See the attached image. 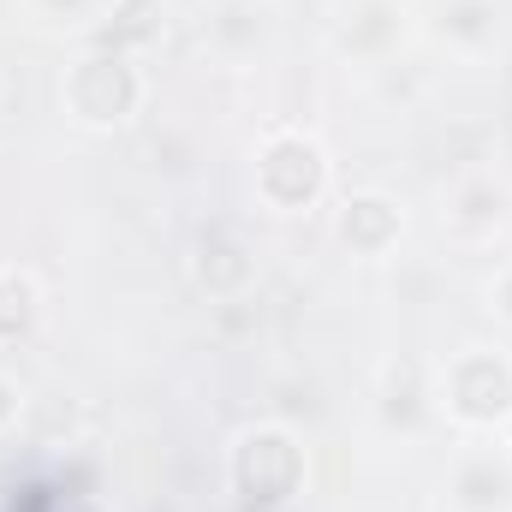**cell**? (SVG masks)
<instances>
[{
	"instance_id": "obj_1",
	"label": "cell",
	"mask_w": 512,
	"mask_h": 512,
	"mask_svg": "<svg viewBox=\"0 0 512 512\" xmlns=\"http://www.w3.org/2000/svg\"><path fill=\"white\" fill-rule=\"evenodd\" d=\"M435 405L477 435H501L512 417V358L495 346H465L435 370Z\"/></svg>"
},
{
	"instance_id": "obj_2",
	"label": "cell",
	"mask_w": 512,
	"mask_h": 512,
	"mask_svg": "<svg viewBox=\"0 0 512 512\" xmlns=\"http://www.w3.org/2000/svg\"><path fill=\"white\" fill-rule=\"evenodd\" d=\"M143 90H149V84H143V72H137L131 54L90 48V54H78V60L66 66V78H60V108H66L72 126L114 131L143 108Z\"/></svg>"
},
{
	"instance_id": "obj_3",
	"label": "cell",
	"mask_w": 512,
	"mask_h": 512,
	"mask_svg": "<svg viewBox=\"0 0 512 512\" xmlns=\"http://www.w3.org/2000/svg\"><path fill=\"white\" fill-rule=\"evenodd\" d=\"M328 179H334V161H328L322 137H310L298 126H280L262 137V149H256V197H262V209L310 215L328 197Z\"/></svg>"
},
{
	"instance_id": "obj_4",
	"label": "cell",
	"mask_w": 512,
	"mask_h": 512,
	"mask_svg": "<svg viewBox=\"0 0 512 512\" xmlns=\"http://www.w3.org/2000/svg\"><path fill=\"white\" fill-rule=\"evenodd\" d=\"M227 477H233L239 501H251V507H286L304 489V447L280 423H251L233 441V453H227Z\"/></svg>"
},
{
	"instance_id": "obj_5",
	"label": "cell",
	"mask_w": 512,
	"mask_h": 512,
	"mask_svg": "<svg viewBox=\"0 0 512 512\" xmlns=\"http://www.w3.org/2000/svg\"><path fill=\"white\" fill-rule=\"evenodd\" d=\"M507 215H512V185L501 173H489V167L453 179V191H447V203H441V227H447L459 245H489V239L507 227Z\"/></svg>"
},
{
	"instance_id": "obj_6",
	"label": "cell",
	"mask_w": 512,
	"mask_h": 512,
	"mask_svg": "<svg viewBox=\"0 0 512 512\" xmlns=\"http://www.w3.org/2000/svg\"><path fill=\"white\" fill-rule=\"evenodd\" d=\"M447 507L453 512H507L512 507V459L507 447H471L447 471Z\"/></svg>"
},
{
	"instance_id": "obj_7",
	"label": "cell",
	"mask_w": 512,
	"mask_h": 512,
	"mask_svg": "<svg viewBox=\"0 0 512 512\" xmlns=\"http://www.w3.org/2000/svg\"><path fill=\"white\" fill-rule=\"evenodd\" d=\"M334 233L352 256H387L405 233V209L387 191H352L340 203V215H334Z\"/></svg>"
},
{
	"instance_id": "obj_8",
	"label": "cell",
	"mask_w": 512,
	"mask_h": 512,
	"mask_svg": "<svg viewBox=\"0 0 512 512\" xmlns=\"http://www.w3.org/2000/svg\"><path fill=\"white\" fill-rule=\"evenodd\" d=\"M405 18L411 6L405 0H352L334 24V48L346 60H382L387 48L405 36Z\"/></svg>"
},
{
	"instance_id": "obj_9",
	"label": "cell",
	"mask_w": 512,
	"mask_h": 512,
	"mask_svg": "<svg viewBox=\"0 0 512 512\" xmlns=\"http://www.w3.org/2000/svg\"><path fill=\"white\" fill-rule=\"evenodd\" d=\"M191 280H197L209 298L233 304V298H245V292H251L256 262H251V251H245L233 233H203V239H197V251H191Z\"/></svg>"
},
{
	"instance_id": "obj_10",
	"label": "cell",
	"mask_w": 512,
	"mask_h": 512,
	"mask_svg": "<svg viewBox=\"0 0 512 512\" xmlns=\"http://www.w3.org/2000/svg\"><path fill=\"white\" fill-rule=\"evenodd\" d=\"M161 30H167L161 0H108V12L96 24V48H114V54H131L137 60L143 48L161 42Z\"/></svg>"
},
{
	"instance_id": "obj_11",
	"label": "cell",
	"mask_w": 512,
	"mask_h": 512,
	"mask_svg": "<svg viewBox=\"0 0 512 512\" xmlns=\"http://www.w3.org/2000/svg\"><path fill=\"white\" fill-rule=\"evenodd\" d=\"M376 405H382L387 429H417L423 411L435 405V376H423L411 358H393V364L382 370V393H376Z\"/></svg>"
},
{
	"instance_id": "obj_12",
	"label": "cell",
	"mask_w": 512,
	"mask_h": 512,
	"mask_svg": "<svg viewBox=\"0 0 512 512\" xmlns=\"http://www.w3.org/2000/svg\"><path fill=\"white\" fill-rule=\"evenodd\" d=\"M42 280L30 268H0V346H24L42 328Z\"/></svg>"
},
{
	"instance_id": "obj_13",
	"label": "cell",
	"mask_w": 512,
	"mask_h": 512,
	"mask_svg": "<svg viewBox=\"0 0 512 512\" xmlns=\"http://www.w3.org/2000/svg\"><path fill=\"white\" fill-rule=\"evenodd\" d=\"M441 36L459 54H483L501 36V6L495 0H441Z\"/></svg>"
},
{
	"instance_id": "obj_14",
	"label": "cell",
	"mask_w": 512,
	"mask_h": 512,
	"mask_svg": "<svg viewBox=\"0 0 512 512\" xmlns=\"http://www.w3.org/2000/svg\"><path fill=\"white\" fill-rule=\"evenodd\" d=\"M36 30H96L108 0H24Z\"/></svg>"
},
{
	"instance_id": "obj_15",
	"label": "cell",
	"mask_w": 512,
	"mask_h": 512,
	"mask_svg": "<svg viewBox=\"0 0 512 512\" xmlns=\"http://www.w3.org/2000/svg\"><path fill=\"white\" fill-rule=\"evenodd\" d=\"M262 18H268V12H262L256 0H227V6H221V18H215V36H221V42H233V36L262 42Z\"/></svg>"
},
{
	"instance_id": "obj_16",
	"label": "cell",
	"mask_w": 512,
	"mask_h": 512,
	"mask_svg": "<svg viewBox=\"0 0 512 512\" xmlns=\"http://www.w3.org/2000/svg\"><path fill=\"white\" fill-rule=\"evenodd\" d=\"M18 417H24V387H18V376L0 370V435H6Z\"/></svg>"
},
{
	"instance_id": "obj_17",
	"label": "cell",
	"mask_w": 512,
	"mask_h": 512,
	"mask_svg": "<svg viewBox=\"0 0 512 512\" xmlns=\"http://www.w3.org/2000/svg\"><path fill=\"white\" fill-rule=\"evenodd\" d=\"M489 310H495V316L512 328V262L495 274V280H489Z\"/></svg>"
},
{
	"instance_id": "obj_18",
	"label": "cell",
	"mask_w": 512,
	"mask_h": 512,
	"mask_svg": "<svg viewBox=\"0 0 512 512\" xmlns=\"http://www.w3.org/2000/svg\"><path fill=\"white\" fill-rule=\"evenodd\" d=\"M501 447H507V453H512V417H507V429H501Z\"/></svg>"
}]
</instances>
